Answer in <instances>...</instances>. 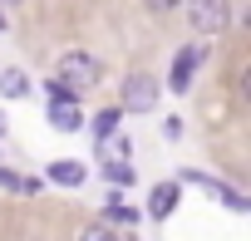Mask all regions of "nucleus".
Here are the masks:
<instances>
[{"label":"nucleus","mask_w":251,"mask_h":241,"mask_svg":"<svg viewBox=\"0 0 251 241\" xmlns=\"http://www.w3.org/2000/svg\"><path fill=\"white\" fill-rule=\"evenodd\" d=\"M54 79H59L64 89L84 94V89H94V84L103 79V64H99L89 49H64V54H59V69H54Z\"/></svg>","instance_id":"nucleus-1"},{"label":"nucleus","mask_w":251,"mask_h":241,"mask_svg":"<svg viewBox=\"0 0 251 241\" xmlns=\"http://www.w3.org/2000/svg\"><path fill=\"white\" fill-rule=\"evenodd\" d=\"M187 25H192L197 40L222 35L231 25V0H187Z\"/></svg>","instance_id":"nucleus-2"},{"label":"nucleus","mask_w":251,"mask_h":241,"mask_svg":"<svg viewBox=\"0 0 251 241\" xmlns=\"http://www.w3.org/2000/svg\"><path fill=\"white\" fill-rule=\"evenodd\" d=\"M158 98H163V84H158L148 69H138V74L123 79V103H118V108H128V113H153Z\"/></svg>","instance_id":"nucleus-3"},{"label":"nucleus","mask_w":251,"mask_h":241,"mask_svg":"<svg viewBox=\"0 0 251 241\" xmlns=\"http://www.w3.org/2000/svg\"><path fill=\"white\" fill-rule=\"evenodd\" d=\"M177 207H182V187H177V182H158V187L148 192V207H143V217H153V221H168Z\"/></svg>","instance_id":"nucleus-4"},{"label":"nucleus","mask_w":251,"mask_h":241,"mask_svg":"<svg viewBox=\"0 0 251 241\" xmlns=\"http://www.w3.org/2000/svg\"><path fill=\"white\" fill-rule=\"evenodd\" d=\"M197 64H202V45H182V49L173 54V74H168V84H173V94H182V89L192 84V74H197Z\"/></svg>","instance_id":"nucleus-5"},{"label":"nucleus","mask_w":251,"mask_h":241,"mask_svg":"<svg viewBox=\"0 0 251 241\" xmlns=\"http://www.w3.org/2000/svg\"><path fill=\"white\" fill-rule=\"evenodd\" d=\"M45 177H50L54 187H84V177H89V168H84L79 158H54V163L45 168Z\"/></svg>","instance_id":"nucleus-6"},{"label":"nucleus","mask_w":251,"mask_h":241,"mask_svg":"<svg viewBox=\"0 0 251 241\" xmlns=\"http://www.w3.org/2000/svg\"><path fill=\"white\" fill-rule=\"evenodd\" d=\"M182 182H197V187H207V192H212V197H222V202H226L231 212H246V207H251V202H246L241 192H231L226 182H212L207 172H192V168H187V172H182Z\"/></svg>","instance_id":"nucleus-7"},{"label":"nucleus","mask_w":251,"mask_h":241,"mask_svg":"<svg viewBox=\"0 0 251 241\" xmlns=\"http://www.w3.org/2000/svg\"><path fill=\"white\" fill-rule=\"evenodd\" d=\"M50 123H54L59 133H79V128H84V113H79V103H54V108H50Z\"/></svg>","instance_id":"nucleus-8"},{"label":"nucleus","mask_w":251,"mask_h":241,"mask_svg":"<svg viewBox=\"0 0 251 241\" xmlns=\"http://www.w3.org/2000/svg\"><path fill=\"white\" fill-rule=\"evenodd\" d=\"M138 221H143V212L128 207V202H118V197L103 207V226H138Z\"/></svg>","instance_id":"nucleus-9"},{"label":"nucleus","mask_w":251,"mask_h":241,"mask_svg":"<svg viewBox=\"0 0 251 241\" xmlns=\"http://www.w3.org/2000/svg\"><path fill=\"white\" fill-rule=\"evenodd\" d=\"M25 94H30L25 69H0V98H25Z\"/></svg>","instance_id":"nucleus-10"},{"label":"nucleus","mask_w":251,"mask_h":241,"mask_svg":"<svg viewBox=\"0 0 251 241\" xmlns=\"http://www.w3.org/2000/svg\"><path fill=\"white\" fill-rule=\"evenodd\" d=\"M118 118H123V108H99L94 113V138H108L118 128Z\"/></svg>","instance_id":"nucleus-11"},{"label":"nucleus","mask_w":251,"mask_h":241,"mask_svg":"<svg viewBox=\"0 0 251 241\" xmlns=\"http://www.w3.org/2000/svg\"><path fill=\"white\" fill-rule=\"evenodd\" d=\"M103 177H108L113 187H133L138 172H133V163H103Z\"/></svg>","instance_id":"nucleus-12"},{"label":"nucleus","mask_w":251,"mask_h":241,"mask_svg":"<svg viewBox=\"0 0 251 241\" xmlns=\"http://www.w3.org/2000/svg\"><path fill=\"white\" fill-rule=\"evenodd\" d=\"M45 94H50V108H54V103H79V94H74V89H64L59 79H50V84H45Z\"/></svg>","instance_id":"nucleus-13"},{"label":"nucleus","mask_w":251,"mask_h":241,"mask_svg":"<svg viewBox=\"0 0 251 241\" xmlns=\"http://www.w3.org/2000/svg\"><path fill=\"white\" fill-rule=\"evenodd\" d=\"M79 241H118V236H113V226L94 221V226H84V231H79Z\"/></svg>","instance_id":"nucleus-14"},{"label":"nucleus","mask_w":251,"mask_h":241,"mask_svg":"<svg viewBox=\"0 0 251 241\" xmlns=\"http://www.w3.org/2000/svg\"><path fill=\"white\" fill-rule=\"evenodd\" d=\"M163 138H168V143H177V138H182V118H177V113L163 123Z\"/></svg>","instance_id":"nucleus-15"},{"label":"nucleus","mask_w":251,"mask_h":241,"mask_svg":"<svg viewBox=\"0 0 251 241\" xmlns=\"http://www.w3.org/2000/svg\"><path fill=\"white\" fill-rule=\"evenodd\" d=\"M177 5H182V0H148V10H158V15H173Z\"/></svg>","instance_id":"nucleus-16"},{"label":"nucleus","mask_w":251,"mask_h":241,"mask_svg":"<svg viewBox=\"0 0 251 241\" xmlns=\"http://www.w3.org/2000/svg\"><path fill=\"white\" fill-rule=\"evenodd\" d=\"M0 187H25V182H20V177H15L10 168H0Z\"/></svg>","instance_id":"nucleus-17"},{"label":"nucleus","mask_w":251,"mask_h":241,"mask_svg":"<svg viewBox=\"0 0 251 241\" xmlns=\"http://www.w3.org/2000/svg\"><path fill=\"white\" fill-rule=\"evenodd\" d=\"M0 133H5V118H0Z\"/></svg>","instance_id":"nucleus-18"}]
</instances>
